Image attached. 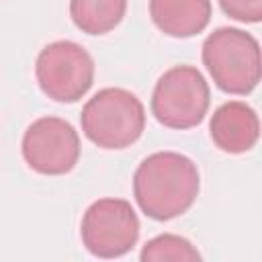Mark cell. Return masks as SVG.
<instances>
[{"label": "cell", "instance_id": "11", "mask_svg": "<svg viewBox=\"0 0 262 262\" xmlns=\"http://www.w3.org/2000/svg\"><path fill=\"white\" fill-rule=\"evenodd\" d=\"M139 258L141 262H166V260L194 262V260H201V254L186 237H180L174 233H162L151 237L141 248Z\"/></svg>", "mask_w": 262, "mask_h": 262}, {"label": "cell", "instance_id": "3", "mask_svg": "<svg viewBox=\"0 0 262 262\" xmlns=\"http://www.w3.org/2000/svg\"><path fill=\"white\" fill-rule=\"evenodd\" d=\"M84 135L102 149H123L135 143L145 129L141 100L125 88H102L82 108Z\"/></svg>", "mask_w": 262, "mask_h": 262}, {"label": "cell", "instance_id": "8", "mask_svg": "<svg viewBox=\"0 0 262 262\" xmlns=\"http://www.w3.org/2000/svg\"><path fill=\"white\" fill-rule=\"evenodd\" d=\"M213 143L225 154L250 151L260 137V121L252 106L242 100L223 102L209 123Z\"/></svg>", "mask_w": 262, "mask_h": 262}, {"label": "cell", "instance_id": "10", "mask_svg": "<svg viewBox=\"0 0 262 262\" xmlns=\"http://www.w3.org/2000/svg\"><path fill=\"white\" fill-rule=\"evenodd\" d=\"M127 0H70V16L74 25L88 35H104L113 31L125 16Z\"/></svg>", "mask_w": 262, "mask_h": 262}, {"label": "cell", "instance_id": "5", "mask_svg": "<svg viewBox=\"0 0 262 262\" xmlns=\"http://www.w3.org/2000/svg\"><path fill=\"white\" fill-rule=\"evenodd\" d=\"M35 76L43 94L51 100L76 102L94 82V59L74 41H53L39 51Z\"/></svg>", "mask_w": 262, "mask_h": 262}, {"label": "cell", "instance_id": "2", "mask_svg": "<svg viewBox=\"0 0 262 262\" xmlns=\"http://www.w3.org/2000/svg\"><path fill=\"white\" fill-rule=\"evenodd\" d=\"M203 63L215 86L227 94H250L260 82V45L235 27L215 29L205 39Z\"/></svg>", "mask_w": 262, "mask_h": 262}, {"label": "cell", "instance_id": "4", "mask_svg": "<svg viewBox=\"0 0 262 262\" xmlns=\"http://www.w3.org/2000/svg\"><path fill=\"white\" fill-rule=\"evenodd\" d=\"M209 102L211 90L205 76L192 66H174L156 82L151 113L164 127L190 129L205 119Z\"/></svg>", "mask_w": 262, "mask_h": 262}, {"label": "cell", "instance_id": "12", "mask_svg": "<svg viewBox=\"0 0 262 262\" xmlns=\"http://www.w3.org/2000/svg\"><path fill=\"white\" fill-rule=\"evenodd\" d=\"M221 10L239 23H260L262 0H219Z\"/></svg>", "mask_w": 262, "mask_h": 262}, {"label": "cell", "instance_id": "9", "mask_svg": "<svg viewBox=\"0 0 262 262\" xmlns=\"http://www.w3.org/2000/svg\"><path fill=\"white\" fill-rule=\"evenodd\" d=\"M149 14L164 35L186 39L207 29L211 0H149Z\"/></svg>", "mask_w": 262, "mask_h": 262}, {"label": "cell", "instance_id": "6", "mask_svg": "<svg viewBox=\"0 0 262 262\" xmlns=\"http://www.w3.org/2000/svg\"><path fill=\"white\" fill-rule=\"evenodd\" d=\"M84 248L96 258H119L139 239V219L131 203L123 199L94 201L80 223Z\"/></svg>", "mask_w": 262, "mask_h": 262}, {"label": "cell", "instance_id": "1", "mask_svg": "<svg viewBox=\"0 0 262 262\" xmlns=\"http://www.w3.org/2000/svg\"><path fill=\"white\" fill-rule=\"evenodd\" d=\"M201 178L196 164L176 151H156L135 170L133 194L139 209L156 219L168 221L186 213L196 201Z\"/></svg>", "mask_w": 262, "mask_h": 262}, {"label": "cell", "instance_id": "7", "mask_svg": "<svg viewBox=\"0 0 262 262\" xmlns=\"http://www.w3.org/2000/svg\"><path fill=\"white\" fill-rule=\"evenodd\" d=\"M23 158L31 170L45 176H61L80 160L78 131L59 117L33 121L23 135Z\"/></svg>", "mask_w": 262, "mask_h": 262}]
</instances>
